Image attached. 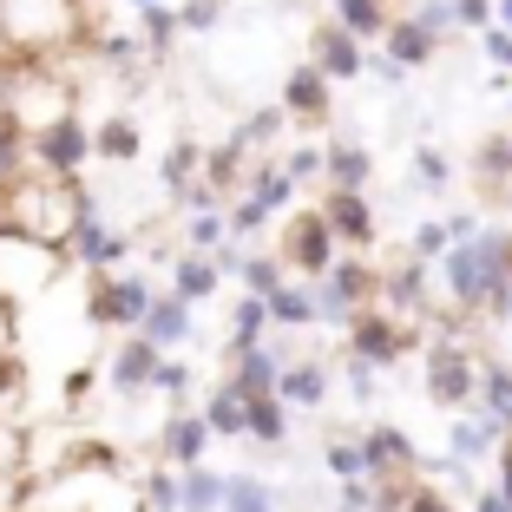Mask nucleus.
<instances>
[{"instance_id":"obj_18","label":"nucleus","mask_w":512,"mask_h":512,"mask_svg":"<svg viewBox=\"0 0 512 512\" xmlns=\"http://www.w3.org/2000/svg\"><path fill=\"white\" fill-rule=\"evenodd\" d=\"M335 27L368 46V40H388L394 14H388V0H335Z\"/></svg>"},{"instance_id":"obj_16","label":"nucleus","mask_w":512,"mask_h":512,"mask_svg":"<svg viewBox=\"0 0 512 512\" xmlns=\"http://www.w3.org/2000/svg\"><path fill=\"white\" fill-rule=\"evenodd\" d=\"M276 401L283 407H322L329 401V368L322 362H289L283 381H276Z\"/></svg>"},{"instance_id":"obj_23","label":"nucleus","mask_w":512,"mask_h":512,"mask_svg":"<svg viewBox=\"0 0 512 512\" xmlns=\"http://www.w3.org/2000/svg\"><path fill=\"white\" fill-rule=\"evenodd\" d=\"M480 414H493V421L512 427V368L506 362H486V375H480Z\"/></svg>"},{"instance_id":"obj_2","label":"nucleus","mask_w":512,"mask_h":512,"mask_svg":"<svg viewBox=\"0 0 512 512\" xmlns=\"http://www.w3.org/2000/svg\"><path fill=\"white\" fill-rule=\"evenodd\" d=\"M480 375H486V362L453 329L427 335V401H434V407H447V414L473 407V401H480Z\"/></svg>"},{"instance_id":"obj_46","label":"nucleus","mask_w":512,"mask_h":512,"mask_svg":"<svg viewBox=\"0 0 512 512\" xmlns=\"http://www.w3.org/2000/svg\"><path fill=\"white\" fill-rule=\"evenodd\" d=\"M92 381H99L92 368H73V375H66V401H86V394H92Z\"/></svg>"},{"instance_id":"obj_25","label":"nucleus","mask_w":512,"mask_h":512,"mask_svg":"<svg viewBox=\"0 0 512 512\" xmlns=\"http://www.w3.org/2000/svg\"><path fill=\"white\" fill-rule=\"evenodd\" d=\"M224 493H230V480H217V473H204V467L184 473V512H224Z\"/></svg>"},{"instance_id":"obj_47","label":"nucleus","mask_w":512,"mask_h":512,"mask_svg":"<svg viewBox=\"0 0 512 512\" xmlns=\"http://www.w3.org/2000/svg\"><path fill=\"white\" fill-rule=\"evenodd\" d=\"M7 388L20 394V362H14V355H0V394H7Z\"/></svg>"},{"instance_id":"obj_45","label":"nucleus","mask_w":512,"mask_h":512,"mask_svg":"<svg viewBox=\"0 0 512 512\" xmlns=\"http://www.w3.org/2000/svg\"><path fill=\"white\" fill-rule=\"evenodd\" d=\"M467 512H512V499L499 493V486H480V493H473V506Z\"/></svg>"},{"instance_id":"obj_36","label":"nucleus","mask_w":512,"mask_h":512,"mask_svg":"<svg viewBox=\"0 0 512 512\" xmlns=\"http://www.w3.org/2000/svg\"><path fill=\"white\" fill-rule=\"evenodd\" d=\"M447 250H453V230H447V217H440V224H421V230H414V256H421V263H440Z\"/></svg>"},{"instance_id":"obj_20","label":"nucleus","mask_w":512,"mask_h":512,"mask_svg":"<svg viewBox=\"0 0 512 512\" xmlns=\"http://www.w3.org/2000/svg\"><path fill=\"white\" fill-rule=\"evenodd\" d=\"M204 421H211V434H224V440L250 434V394H243L237 381H224V388L211 394V407H204Z\"/></svg>"},{"instance_id":"obj_34","label":"nucleus","mask_w":512,"mask_h":512,"mask_svg":"<svg viewBox=\"0 0 512 512\" xmlns=\"http://www.w3.org/2000/svg\"><path fill=\"white\" fill-rule=\"evenodd\" d=\"M283 171H289L296 184H309V178H329V151H322V145H302V151H289V158H283Z\"/></svg>"},{"instance_id":"obj_4","label":"nucleus","mask_w":512,"mask_h":512,"mask_svg":"<svg viewBox=\"0 0 512 512\" xmlns=\"http://www.w3.org/2000/svg\"><path fill=\"white\" fill-rule=\"evenodd\" d=\"M342 243H335V230H329V217L322 211H302V217H289V230H283V263L302 276V283H322V276L342 263Z\"/></svg>"},{"instance_id":"obj_27","label":"nucleus","mask_w":512,"mask_h":512,"mask_svg":"<svg viewBox=\"0 0 512 512\" xmlns=\"http://www.w3.org/2000/svg\"><path fill=\"white\" fill-rule=\"evenodd\" d=\"M197 165H204V151H197L191 145V138H184V145L178 151H165V191L171 197H184V191H197V184H191V171Z\"/></svg>"},{"instance_id":"obj_42","label":"nucleus","mask_w":512,"mask_h":512,"mask_svg":"<svg viewBox=\"0 0 512 512\" xmlns=\"http://www.w3.org/2000/svg\"><path fill=\"white\" fill-rule=\"evenodd\" d=\"M375 375H381V368H368V362H355V355H348V388H355V401H368V394H375Z\"/></svg>"},{"instance_id":"obj_21","label":"nucleus","mask_w":512,"mask_h":512,"mask_svg":"<svg viewBox=\"0 0 512 512\" xmlns=\"http://www.w3.org/2000/svg\"><path fill=\"white\" fill-rule=\"evenodd\" d=\"M283 355H276V348H250V355H243V362H237V375H230V381H237V388L243 394H250V401H263V394H276V381H283Z\"/></svg>"},{"instance_id":"obj_32","label":"nucleus","mask_w":512,"mask_h":512,"mask_svg":"<svg viewBox=\"0 0 512 512\" xmlns=\"http://www.w3.org/2000/svg\"><path fill=\"white\" fill-rule=\"evenodd\" d=\"M224 512H270V486L250 480V473H237L230 493H224Z\"/></svg>"},{"instance_id":"obj_35","label":"nucleus","mask_w":512,"mask_h":512,"mask_svg":"<svg viewBox=\"0 0 512 512\" xmlns=\"http://www.w3.org/2000/svg\"><path fill=\"white\" fill-rule=\"evenodd\" d=\"M92 322L99 329H119V276H99L92 283Z\"/></svg>"},{"instance_id":"obj_3","label":"nucleus","mask_w":512,"mask_h":512,"mask_svg":"<svg viewBox=\"0 0 512 512\" xmlns=\"http://www.w3.org/2000/svg\"><path fill=\"white\" fill-rule=\"evenodd\" d=\"M407 348H421V329L401 322V316H388V309H362V316L348 322V355L368 362V368H394Z\"/></svg>"},{"instance_id":"obj_37","label":"nucleus","mask_w":512,"mask_h":512,"mask_svg":"<svg viewBox=\"0 0 512 512\" xmlns=\"http://www.w3.org/2000/svg\"><path fill=\"white\" fill-rule=\"evenodd\" d=\"M453 14L467 33H493L499 27V0H453Z\"/></svg>"},{"instance_id":"obj_30","label":"nucleus","mask_w":512,"mask_h":512,"mask_svg":"<svg viewBox=\"0 0 512 512\" xmlns=\"http://www.w3.org/2000/svg\"><path fill=\"white\" fill-rule=\"evenodd\" d=\"M447 178H453V165H447V151H440V145L414 151V184H421V191H447Z\"/></svg>"},{"instance_id":"obj_29","label":"nucleus","mask_w":512,"mask_h":512,"mask_svg":"<svg viewBox=\"0 0 512 512\" xmlns=\"http://www.w3.org/2000/svg\"><path fill=\"white\" fill-rule=\"evenodd\" d=\"M322 453H329V473H335V480H368V453H362V440H329V447H322Z\"/></svg>"},{"instance_id":"obj_5","label":"nucleus","mask_w":512,"mask_h":512,"mask_svg":"<svg viewBox=\"0 0 512 512\" xmlns=\"http://www.w3.org/2000/svg\"><path fill=\"white\" fill-rule=\"evenodd\" d=\"M92 132H86V119H46V125H33V158H40V171H53V178H79V165L92 158Z\"/></svg>"},{"instance_id":"obj_39","label":"nucleus","mask_w":512,"mask_h":512,"mask_svg":"<svg viewBox=\"0 0 512 512\" xmlns=\"http://www.w3.org/2000/svg\"><path fill=\"white\" fill-rule=\"evenodd\" d=\"M263 224H270V204H256V197H243L237 217H230V230H237V237H256Z\"/></svg>"},{"instance_id":"obj_33","label":"nucleus","mask_w":512,"mask_h":512,"mask_svg":"<svg viewBox=\"0 0 512 512\" xmlns=\"http://www.w3.org/2000/svg\"><path fill=\"white\" fill-rule=\"evenodd\" d=\"M178 27H184V14H171L165 0H158V7H145V53H165V40Z\"/></svg>"},{"instance_id":"obj_13","label":"nucleus","mask_w":512,"mask_h":512,"mask_svg":"<svg viewBox=\"0 0 512 512\" xmlns=\"http://www.w3.org/2000/svg\"><path fill=\"white\" fill-rule=\"evenodd\" d=\"M329 191H368V178H375V151L355 145V138H329Z\"/></svg>"},{"instance_id":"obj_49","label":"nucleus","mask_w":512,"mask_h":512,"mask_svg":"<svg viewBox=\"0 0 512 512\" xmlns=\"http://www.w3.org/2000/svg\"><path fill=\"white\" fill-rule=\"evenodd\" d=\"M132 7H138V14H145V7H158V0H132Z\"/></svg>"},{"instance_id":"obj_41","label":"nucleus","mask_w":512,"mask_h":512,"mask_svg":"<svg viewBox=\"0 0 512 512\" xmlns=\"http://www.w3.org/2000/svg\"><path fill=\"white\" fill-rule=\"evenodd\" d=\"M480 40H486V60L512 73V33H506V27H493V33H480Z\"/></svg>"},{"instance_id":"obj_8","label":"nucleus","mask_w":512,"mask_h":512,"mask_svg":"<svg viewBox=\"0 0 512 512\" xmlns=\"http://www.w3.org/2000/svg\"><path fill=\"white\" fill-rule=\"evenodd\" d=\"M506 434H512V427L493 421V414H460V421L447 427V460H453V467H473V460H486V453L499 460Z\"/></svg>"},{"instance_id":"obj_28","label":"nucleus","mask_w":512,"mask_h":512,"mask_svg":"<svg viewBox=\"0 0 512 512\" xmlns=\"http://www.w3.org/2000/svg\"><path fill=\"white\" fill-rule=\"evenodd\" d=\"M145 499H151V512H184V473L178 467H158L145 480Z\"/></svg>"},{"instance_id":"obj_31","label":"nucleus","mask_w":512,"mask_h":512,"mask_svg":"<svg viewBox=\"0 0 512 512\" xmlns=\"http://www.w3.org/2000/svg\"><path fill=\"white\" fill-rule=\"evenodd\" d=\"M243 283H250V296L270 302L276 289H283V256H250V263H243Z\"/></svg>"},{"instance_id":"obj_40","label":"nucleus","mask_w":512,"mask_h":512,"mask_svg":"<svg viewBox=\"0 0 512 512\" xmlns=\"http://www.w3.org/2000/svg\"><path fill=\"white\" fill-rule=\"evenodd\" d=\"M184 381H191V368H184V362H158V375H151V388H158V394H178Z\"/></svg>"},{"instance_id":"obj_26","label":"nucleus","mask_w":512,"mask_h":512,"mask_svg":"<svg viewBox=\"0 0 512 512\" xmlns=\"http://www.w3.org/2000/svg\"><path fill=\"white\" fill-rule=\"evenodd\" d=\"M92 145H99V158L125 165V158H138V125L132 119H106L99 132H92Z\"/></svg>"},{"instance_id":"obj_11","label":"nucleus","mask_w":512,"mask_h":512,"mask_svg":"<svg viewBox=\"0 0 512 512\" xmlns=\"http://www.w3.org/2000/svg\"><path fill=\"white\" fill-rule=\"evenodd\" d=\"M381 53H388L401 73H414V66H434L440 40H434V33H427L414 14H394V27H388V40H381Z\"/></svg>"},{"instance_id":"obj_1","label":"nucleus","mask_w":512,"mask_h":512,"mask_svg":"<svg viewBox=\"0 0 512 512\" xmlns=\"http://www.w3.org/2000/svg\"><path fill=\"white\" fill-rule=\"evenodd\" d=\"M92 211V197L79 178H53V171H20L14 184H0V237L40 243V250H66L73 224Z\"/></svg>"},{"instance_id":"obj_24","label":"nucleus","mask_w":512,"mask_h":512,"mask_svg":"<svg viewBox=\"0 0 512 512\" xmlns=\"http://www.w3.org/2000/svg\"><path fill=\"white\" fill-rule=\"evenodd\" d=\"M283 434H289V407L276 401V394L250 401V440H263V447H283Z\"/></svg>"},{"instance_id":"obj_6","label":"nucleus","mask_w":512,"mask_h":512,"mask_svg":"<svg viewBox=\"0 0 512 512\" xmlns=\"http://www.w3.org/2000/svg\"><path fill=\"white\" fill-rule=\"evenodd\" d=\"M322 217H329L335 243H348V250H368V243L381 237V217H375V204H368V191H329L322 197Z\"/></svg>"},{"instance_id":"obj_15","label":"nucleus","mask_w":512,"mask_h":512,"mask_svg":"<svg viewBox=\"0 0 512 512\" xmlns=\"http://www.w3.org/2000/svg\"><path fill=\"white\" fill-rule=\"evenodd\" d=\"M211 421H204V414H184V421H171L165 427V460H171V467H178V473H191L197 467V460H204V447H211Z\"/></svg>"},{"instance_id":"obj_17","label":"nucleus","mask_w":512,"mask_h":512,"mask_svg":"<svg viewBox=\"0 0 512 512\" xmlns=\"http://www.w3.org/2000/svg\"><path fill=\"white\" fill-rule=\"evenodd\" d=\"M145 335L151 348H158V355H165V348H178L184 335H191V302H178V296H158L151 302V316H145Z\"/></svg>"},{"instance_id":"obj_44","label":"nucleus","mask_w":512,"mask_h":512,"mask_svg":"<svg viewBox=\"0 0 512 512\" xmlns=\"http://www.w3.org/2000/svg\"><path fill=\"white\" fill-rule=\"evenodd\" d=\"M407 512H453V506H447V493H440V486H414Z\"/></svg>"},{"instance_id":"obj_10","label":"nucleus","mask_w":512,"mask_h":512,"mask_svg":"<svg viewBox=\"0 0 512 512\" xmlns=\"http://www.w3.org/2000/svg\"><path fill=\"white\" fill-rule=\"evenodd\" d=\"M329 92H335V79L322 73V66H296V73L283 79V112H289V119H302V125H329L335 119Z\"/></svg>"},{"instance_id":"obj_12","label":"nucleus","mask_w":512,"mask_h":512,"mask_svg":"<svg viewBox=\"0 0 512 512\" xmlns=\"http://www.w3.org/2000/svg\"><path fill=\"white\" fill-rule=\"evenodd\" d=\"M158 348L145 342V335H125L119 348H112V388L119 394H138V388H151V375H158Z\"/></svg>"},{"instance_id":"obj_9","label":"nucleus","mask_w":512,"mask_h":512,"mask_svg":"<svg viewBox=\"0 0 512 512\" xmlns=\"http://www.w3.org/2000/svg\"><path fill=\"white\" fill-rule=\"evenodd\" d=\"M362 453H368V480H414V467H421V453L401 427H368Z\"/></svg>"},{"instance_id":"obj_14","label":"nucleus","mask_w":512,"mask_h":512,"mask_svg":"<svg viewBox=\"0 0 512 512\" xmlns=\"http://www.w3.org/2000/svg\"><path fill=\"white\" fill-rule=\"evenodd\" d=\"M66 250H73L79 263H92V270H112V263L125 256V237L99 224V211H86V217L73 224V243H66Z\"/></svg>"},{"instance_id":"obj_19","label":"nucleus","mask_w":512,"mask_h":512,"mask_svg":"<svg viewBox=\"0 0 512 512\" xmlns=\"http://www.w3.org/2000/svg\"><path fill=\"white\" fill-rule=\"evenodd\" d=\"M270 322H276V329H309V322H322L316 283H283V289L270 296Z\"/></svg>"},{"instance_id":"obj_7","label":"nucleus","mask_w":512,"mask_h":512,"mask_svg":"<svg viewBox=\"0 0 512 512\" xmlns=\"http://www.w3.org/2000/svg\"><path fill=\"white\" fill-rule=\"evenodd\" d=\"M309 66H322V73L342 86V79H362L368 73V53H362V40H355V33H342L335 20H322L316 40H309Z\"/></svg>"},{"instance_id":"obj_48","label":"nucleus","mask_w":512,"mask_h":512,"mask_svg":"<svg viewBox=\"0 0 512 512\" xmlns=\"http://www.w3.org/2000/svg\"><path fill=\"white\" fill-rule=\"evenodd\" d=\"M499 27H506V33H512V0H499Z\"/></svg>"},{"instance_id":"obj_43","label":"nucleus","mask_w":512,"mask_h":512,"mask_svg":"<svg viewBox=\"0 0 512 512\" xmlns=\"http://www.w3.org/2000/svg\"><path fill=\"white\" fill-rule=\"evenodd\" d=\"M217 14H224V0H191L184 7V27H217Z\"/></svg>"},{"instance_id":"obj_22","label":"nucleus","mask_w":512,"mask_h":512,"mask_svg":"<svg viewBox=\"0 0 512 512\" xmlns=\"http://www.w3.org/2000/svg\"><path fill=\"white\" fill-rule=\"evenodd\" d=\"M217 276H224V270H217V256H178V270H171V296H178V302H204V296H211V289H217Z\"/></svg>"},{"instance_id":"obj_38","label":"nucleus","mask_w":512,"mask_h":512,"mask_svg":"<svg viewBox=\"0 0 512 512\" xmlns=\"http://www.w3.org/2000/svg\"><path fill=\"white\" fill-rule=\"evenodd\" d=\"M414 20H421V27L434 33V40H447V33L460 27V14H453V0H421V7H414Z\"/></svg>"}]
</instances>
